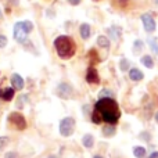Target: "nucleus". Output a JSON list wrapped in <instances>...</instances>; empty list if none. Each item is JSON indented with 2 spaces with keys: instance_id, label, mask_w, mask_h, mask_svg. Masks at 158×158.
Listing matches in <instances>:
<instances>
[{
  "instance_id": "nucleus-9",
  "label": "nucleus",
  "mask_w": 158,
  "mask_h": 158,
  "mask_svg": "<svg viewBox=\"0 0 158 158\" xmlns=\"http://www.w3.org/2000/svg\"><path fill=\"white\" fill-rule=\"evenodd\" d=\"M10 81H11V85H13V87L15 90H22L25 87V81L19 74H13L10 78Z\"/></svg>"
},
{
  "instance_id": "nucleus-14",
  "label": "nucleus",
  "mask_w": 158,
  "mask_h": 158,
  "mask_svg": "<svg viewBox=\"0 0 158 158\" xmlns=\"http://www.w3.org/2000/svg\"><path fill=\"white\" fill-rule=\"evenodd\" d=\"M82 146L85 148H92L94 146V137H93V135H90V133L83 135L82 136Z\"/></svg>"
},
{
  "instance_id": "nucleus-2",
  "label": "nucleus",
  "mask_w": 158,
  "mask_h": 158,
  "mask_svg": "<svg viewBox=\"0 0 158 158\" xmlns=\"http://www.w3.org/2000/svg\"><path fill=\"white\" fill-rule=\"evenodd\" d=\"M54 49L61 60H69L77 53V44L71 36L60 35L54 39Z\"/></svg>"
},
{
  "instance_id": "nucleus-24",
  "label": "nucleus",
  "mask_w": 158,
  "mask_h": 158,
  "mask_svg": "<svg viewBox=\"0 0 158 158\" xmlns=\"http://www.w3.org/2000/svg\"><path fill=\"white\" fill-rule=\"evenodd\" d=\"M7 42H8L7 36L3 35V33H0V49H4V47L7 46Z\"/></svg>"
},
{
  "instance_id": "nucleus-26",
  "label": "nucleus",
  "mask_w": 158,
  "mask_h": 158,
  "mask_svg": "<svg viewBox=\"0 0 158 158\" xmlns=\"http://www.w3.org/2000/svg\"><path fill=\"white\" fill-rule=\"evenodd\" d=\"M4 158H18V154L15 151H8V153L4 154Z\"/></svg>"
},
{
  "instance_id": "nucleus-3",
  "label": "nucleus",
  "mask_w": 158,
  "mask_h": 158,
  "mask_svg": "<svg viewBox=\"0 0 158 158\" xmlns=\"http://www.w3.org/2000/svg\"><path fill=\"white\" fill-rule=\"evenodd\" d=\"M33 31V24L28 19L25 21H18L15 22L13 28V35H14V39H15L18 43H22L25 44L28 40V35Z\"/></svg>"
},
{
  "instance_id": "nucleus-21",
  "label": "nucleus",
  "mask_w": 158,
  "mask_h": 158,
  "mask_svg": "<svg viewBox=\"0 0 158 158\" xmlns=\"http://www.w3.org/2000/svg\"><path fill=\"white\" fill-rule=\"evenodd\" d=\"M147 44H148V47L151 49V52H153L154 54H158V42H157L156 38L147 39Z\"/></svg>"
},
{
  "instance_id": "nucleus-11",
  "label": "nucleus",
  "mask_w": 158,
  "mask_h": 158,
  "mask_svg": "<svg viewBox=\"0 0 158 158\" xmlns=\"http://www.w3.org/2000/svg\"><path fill=\"white\" fill-rule=\"evenodd\" d=\"M79 33H81V38L83 39V40L89 39L90 35H92V28H90V25L86 24V22L81 24V27H79Z\"/></svg>"
},
{
  "instance_id": "nucleus-28",
  "label": "nucleus",
  "mask_w": 158,
  "mask_h": 158,
  "mask_svg": "<svg viewBox=\"0 0 158 158\" xmlns=\"http://www.w3.org/2000/svg\"><path fill=\"white\" fill-rule=\"evenodd\" d=\"M148 158H158V151H153V153L148 156Z\"/></svg>"
},
{
  "instance_id": "nucleus-8",
  "label": "nucleus",
  "mask_w": 158,
  "mask_h": 158,
  "mask_svg": "<svg viewBox=\"0 0 158 158\" xmlns=\"http://www.w3.org/2000/svg\"><path fill=\"white\" fill-rule=\"evenodd\" d=\"M86 82H89L90 85H97L100 82V77H98V72L94 67H89L86 71Z\"/></svg>"
},
{
  "instance_id": "nucleus-29",
  "label": "nucleus",
  "mask_w": 158,
  "mask_h": 158,
  "mask_svg": "<svg viewBox=\"0 0 158 158\" xmlns=\"http://www.w3.org/2000/svg\"><path fill=\"white\" fill-rule=\"evenodd\" d=\"M154 119H156V122L158 123V111L156 112V115H154Z\"/></svg>"
},
{
  "instance_id": "nucleus-7",
  "label": "nucleus",
  "mask_w": 158,
  "mask_h": 158,
  "mask_svg": "<svg viewBox=\"0 0 158 158\" xmlns=\"http://www.w3.org/2000/svg\"><path fill=\"white\" fill-rule=\"evenodd\" d=\"M140 18H142L143 27H144L146 32H147V33H153L154 31H156L157 24H156V21H154V18H153V15H151V14L146 13V14H143Z\"/></svg>"
},
{
  "instance_id": "nucleus-12",
  "label": "nucleus",
  "mask_w": 158,
  "mask_h": 158,
  "mask_svg": "<svg viewBox=\"0 0 158 158\" xmlns=\"http://www.w3.org/2000/svg\"><path fill=\"white\" fill-rule=\"evenodd\" d=\"M129 78L133 82H140L144 78V74H143L139 68H131V71H129Z\"/></svg>"
},
{
  "instance_id": "nucleus-27",
  "label": "nucleus",
  "mask_w": 158,
  "mask_h": 158,
  "mask_svg": "<svg viewBox=\"0 0 158 158\" xmlns=\"http://www.w3.org/2000/svg\"><path fill=\"white\" fill-rule=\"evenodd\" d=\"M67 2H68L71 6H78V4H81L82 0H67Z\"/></svg>"
},
{
  "instance_id": "nucleus-10",
  "label": "nucleus",
  "mask_w": 158,
  "mask_h": 158,
  "mask_svg": "<svg viewBox=\"0 0 158 158\" xmlns=\"http://www.w3.org/2000/svg\"><path fill=\"white\" fill-rule=\"evenodd\" d=\"M15 94V89L14 87H2L0 89V98L3 101H11Z\"/></svg>"
},
{
  "instance_id": "nucleus-19",
  "label": "nucleus",
  "mask_w": 158,
  "mask_h": 158,
  "mask_svg": "<svg viewBox=\"0 0 158 158\" xmlns=\"http://www.w3.org/2000/svg\"><path fill=\"white\" fill-rule=\"evenodd\" d=\"M119 69L122 72H129L131 71V61L128 58H121L119 60Z\"/></svg>"
},
{
  "instance_id": "nucleus-15",
  "label": "nucleus",
  "mask_w": 158,
  "mask_h": 158,
  "mask_svg": "<svg viewBox=\"0 0 158 158\" xmlns=\"http://www.w3.org/2000/svg\"><path fill=\"white\" fill-rule=\"evenodd\" d=\"M97 46H100L101 49H110V46H111L110 38L108 36H104V35L97 36Z\"/></svg>"
},
{
  "instance_id": "nucleus-17",
  "label": "nucleus",
  "mask_w": 158,
  "mask_h": 158,
  "mask_svg": "<svg viewBox=\"0 0 158 158\" xmlns=\"http://www.w3.org/2000/svg\"><path fill=\"white\" fill-rule=\"evenodd\" d=\"M140 63H142L143 65H144L146 68H148V69L154 68V60H153L151 56H143L142 60H140Z\"/></svg>"
},
{
  "instance_id": "nucleus-31",
  "label": "nucleus",
  "mask_w": 158,
  "mask_h": 158,
  "mask_svg": "<svg viewBox=\"0 0 158 158\" xmlns=\"http://www.w3.org/2000/svg\"><path fill=\"white\" fill-rule=\"evenodd\" d=\"M49 158H60V157H57V156H49Z\"/></svg>"
},
{
  "instance_id": "nucleus-30",
  "label": "nucleus",
  "mask_w": 158,
  "mask_h": 158,
  "mask_svg": "<svg viewBox=\"0 0 158 158\" xmlns=\"http://www.w3.org/2000/svg\"><path fill=\"white\" fill-rule=\"evenodd\" d=\"M93 158H104L103 156H98V154H96V156H93Z\"/></svg>"
},
{
  "instance_id": "nucleus-20",
  "label": "nucleus",
  "mask_w": 158,
  "mask_h": 158,
  "mask_svg": "<svg viewBox=\"0 0 158 158\" xmlns=\"http://www.w3.org/2000/svg\"><path fill=\"white\" fill-rule=\"evenodd\" d=\"M143 49H144V43H143L140 39H137V40L133 42V54H140V53L143 52Z\"/></svg>"
},
{
  "instance_id": "nucleus-18",
  "label": "nucleus",
  "mask_w": 158,
  "mask_h": 158,
  "mask_svg": "<svg viewBox=\"0 0 158 158\" xmlns=\"http://www.w3.org/2000/svg\"><path fill=\"white\" fill-rule=\"evenodd\" d=\"M146 154H147V150L142 146H135L133 147V156L136 158H144Z\"/></svg>"
},
{
  "instance_id": "nucleus-33",
  "label": "nucleus",
  "mask_w": 158,
  "mask_h": 158,
  "mask_svg": "<svg viewBox=\"0 0 158 158\" xmlns=\"http://www.w3.org/2000/svg\"><path fill=\"white\" fill-rule=\"evenodd\" d=\"M14 2H17V0H14Z\"/></svg>"
},
{
  "instance_id": "nucleus-25",
  "label": "nucleus",
  "mask_w": 158,
  "mask_h": 158,
  "mask_svg": "<svg viewBox=\"0 0 158 158\" xmlns=\"http://www.w3.org/2000/svg\"><path fill=\"white\" fill-rule=\"evenodd\" d=\"M139 139L144 140V142H150V140H151V135L148 133V132H142V133L139 135Z\"/></svg>"
},
{
  "instance_id": "nucleus-32",
  "label": "nucleus",
  "mask_w": 158,
  "mask_h": 158,
  "mask_svg": "<svg viewBox=\"0 0 158 158\" xmlns=\"http://www.w3.org/2000/svg\"><path fill=\"white\" fill-rule=\"evenodd\" d=\"M154 3H156V4L158 6V0H154Z\"/></svg>"
},
{
  "instance_id": "nucleus-16",
  "label": "nucleus",
  "mask_w": 158,
  "mask_h": 158,
  "mask_svg": "<svg viewBox=\"0 0 158 158\" xmlns=\"http://www.w3.org/2000/svg\"><path fill=\"white\" fill-rule=\"evenodd\" d=\"M101 132H103L104 137H112L115 133H117V129H115V125H108V123H107Z\"/></svg>"
},
{
  "instance_id": "nucleus-5",
  "label": "nucleus",
  "mask_w": 158,
  "mask_h": 158,
  "mask_svg": "<svg viewBox=\"0 0 158 158\" xmlns=\"http://www.w3.org/2000/svg\"><path fill=\"white\" fill-rule=\"evenodd\" d=\"M7 119L17 131H25V129H27V119H25V117L22 114H19V112H17V111L10 112Z\"/></svg>"
},
{
  "instance_id": "nucleus-4",
  "label": "nucleus",
  "mask_w": 158,
  "mask_h": 158,
  "mask_svg": "<svg viewBox=\"0 0 158 158\" xmlns=\"http://www.w3.org/2000/svg\"><path fill=\"white\" fill-rule=\"evenodd\" d=\"M75 126H77V122H75V119L72 117L63 118V119L60 121V126H58V129H60V135L63 137L72 136L74 132H75Z\"/></svg>"
},
{
  "instance_id": "nucleus-22",
  "label": "nucleus",
  "mask_w": 158,
  "mask_h": 158,
  "mask_svg": "<svg viewBox=\"0 0 158 158\" xmlns=\"http://www.w3.org/2000/svg\"><path fill=\"white\" fill-rule=\"evenodd\" d=\"M114 92L111 89H103L98 93V98H114Z\"/></svg>"
},
{
  "instance_id": "nucleus-23",
  "label": "nucleus",
  "mask_w": 158,
  "mask_h": 158,
  "mask_svg": "<svg viewBox=\"0 0 158 158\" xmlns=\"http://www.w3.org/2000/svg\"><path fill=\"white\" fill-rule=\"evenodd\" d=\"M8 142H10V139L7 136H0V151L4 150L6 146L8 144Z\"/></svg>"
},
{
  "instance_id": "nucleus-13",
  "label": "nucleus",
  "mask_w": 158,
  "mask_h": 158,
  "mask_svg": "<svg viewBox=\"0 0 158 158\" xmlns=\"http://www.w3.org/2000/svg\"><path fill=\"white\" fill-rule=\"evenodd\" d=\"M108 38L110 39H112V40H119V38H121V35H122V31H121V28L119 27H111V28H108Z\"/></svg>"
},
{
  "instance_id": "nucleus-1",
  "label": "nucleus",
  "mask_w": 158,
  "mask_h": 158,
  "mask_svg": "<svg viewBox=\"0 0 158 158\" xmlns=\"http://www.w3.org/2000/svg\"><path fill=\"white\" fill-rule=\"evenodd\" d=\"M90 118L96 125H100L101 122H106L108 125H117L121 118V110L114 98H98Z\"/></svg>"
},
{
  "instance_id": "nucleus-6",
  "label": "nucleus",
  "mask_w": 158,
  "mask_h": 158,
  "mask_svg": "<svg viewBox=\"0 0 158 158\" xmlns=\"http://www.w3.org/2000/svg\"><path fill=\"white\" fill-rule=\"evenodd\" d=\"M56 93H57V96L60 98L68 100V98H72V96H74V89H72V86L69 83H65V82H63V83H60L57 86V89H56Z\"/></svg>"
}]
</instances>
